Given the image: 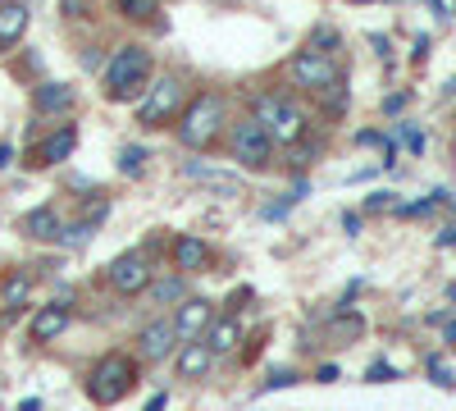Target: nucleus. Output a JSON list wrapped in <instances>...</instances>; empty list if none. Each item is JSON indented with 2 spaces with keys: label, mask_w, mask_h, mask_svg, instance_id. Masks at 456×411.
Returning a JSON list of instances; mask_svg holds the SVG:
<instances>
[{
  "label": "nucleus",
  "mask_w": 456,
  "mask_h": 411,
  "mask_svg": "<svg viewBox=\"0 0 456 411\" xmlns=\"http://www.w3.org/2000/svg\"><path fill=\"white\" fill-rule=\"evenodd\" d=\"M183 297H187V279H165V284H156V288H151V302H183Z\"/></svg>",
  "instance_id": "aec40b11"
},
{
  "label": "nucleus",
  "mask_w": 456,
  "mask_h": 411,
  "mask_svg": "<svg viewBox=\"0 0 456 411\" xmlns=\"http://www.w3.org/2000/svg\"><path fill=\"white\" fill-rule=\"evenodd\" d=\"M37 110H42V115H64V110L78 101V92L73 87H64V83H46V87H37Z\"/></svg>",
  "instance_id": "a211bd4d"
},
{
  "label": "nucleus",
  "mask_w": 456,
  "mask_h": 411,
  "mask_svg": "<svg viewBox=\"0 0 456 411\" xmlns=\"http://www.w3.org/2000/svg\"><path fill=\"white\" fill-rule=\"evenodd\" d=\"M256 119L270 128L274 146H297L301 137H306V110H301L297 101H288V96H260Z\"/></svg>",
  "instance_id": "20e7f679"
},
{
  "label": "nucleus",
  "mask_w": 456,
  "mask_h": 411,
  "mask_svg": "<svg viewBox=\"0 0 456 411\" xmlns=\"http://www.w3.org/2000/svg\"><path fill=\"white\" fill-rule=\"evenodd\" d=\"M151 275H156V270H151V260L142 251H124L110 266V288L124 292V297H137L142 288H151Z\"/></svg>",
  "instance_id": "6e6552de"
},
{
  "label": "nucleus",
  "mask_w": 456,
  "mask_h": 411,
  "mask_svg": "<svg viewBox=\"0 0 456 411\" xmlns=\"http://www.w3.org/2000/svg\"><path fill=\"white\" fill-rule=\"evenodd\" d=\"M133 384H137V366H133L128 357H119V352L101 357V361L92 366V375H87V393H92V402H101V407L124 402V398L133 393Z\"/></svg>",
  "instance_id": "7ed1b4c3"
},
{
  "label": "nucleus",
  "mask_w": 456,
  "mask_h": 411,
  "mask_svg": "<svg viewBox=\"0 0 456 411\" xmlns=\"http://www.w3.org/2000/svg\"><path fill=\"white\" fill-rule=\"evenodd\" d=\"M119 174H128V178L146 174V152H142V146H124V152H119Z\"/></svg>",
  "instance_id": "412c9836"
},
{
  "label": "nucleus",
  "mask_w": 456,
  "mask_h": 411,
  "mask_svg": "<svg viewBox=\"0 0 456 411\" xmlns=\"http://www.w3.org/2000/svg\"><path fill=\"white\" fill-rule=\"evenodd\" d=\"M210 366H215V352H210L206 343H197V339L178 352V375H183V380H201V375H210Z\"/></svg>",
  "instance_id": "dca6fc26"
},
{
  "label": "nucleus",
  "mask_w": 456,
  "mask_h": 411,
  "mask_svg": "<svg viewBox=\"0 0 456 411\" xmlns=\"http://www.w3.org/2000/svg\"><path fill=\"white\" fill-rule=\"evenodd\" d=\"M174 266L178 270H206L210 266V247L201 242V238H192V234H183V238H174Z\"/></svg>",
  "instance_id": "4468645a"
},
{
  "label": "nucleus",
  "mask_w": 456,
  "mask_h": 411,
  "mask_svg": "<svg viewBox=\"0 0 456 411\" xmlns=\"http://www.w3.org/2000/svg\"><path fill=\"white\" fill-rule=\"evenodd\" d=\"M64 5H69V10H73V5H83V0H64Z\"/></svg>",
  "instance_id": "e433bc0d"
},
{
  "label": "nucleus",
  "mask_w": 456,
  "mask_h": 411,
  "mask_svg": "<svg viewBox=\"0 0 456 411\" xmlns=\"http://www.w3.org/2000/svg\"><path fill=\"white\" fill-rule=\"evenodd\" d=\"M429 375H434V384H443V389H456V380H452V370H447L443 361H429Z\"/></svg>",
  "instance_id": "bb28decb"
},
{
  "label": "nucleus",
  "mask_w": 456,
  "mask_h": 411,
  "mask_svg": "<svg viewBox=\"0 0 456 411\" xmlns=\"http://www.w3.org/2000/svg\"><path fill=\"white\" fill-rule=\"evenodd\" d=\"M452 302H456V284H452Z\"/></svg>",
  "instance_id": "4c0bfd02"
},
{
  "label": "nucleus",
  "mask_w": 456,
  "mask_h": 411,
  "mask_svg": "<svg viewBox=\"0 0 456 411\" xmlns=\"http://www.w3.org/2000/svg\"><path fill=\"white\" fill-rule=\"evenodd\" d=\"M288 384H297V375H292V370H279V375L265 380V389H260V393H270V389H288Z\"/></svg>",
  "instance_id": "cd10ccee"
},
{
  "label": "nucleus",
  "mask_w": 456,
  "mask_h": 411,
  "mask_svg": "<svg viewBox=\"0 0 456 411\" xmlns=\"http://www.w3.org/2000/svg\"><path fill=\"white\" fill-rule=\"evenodd\" d=\"M397 201H393V193H374V197H365V210H393Z\"/></svg>",
  "instance_id": "c85d7f7f"
},
{
  "label": "nucleus",
  "mask_w": 456,
  "mask_h": 411,
  "mask_svg": "<svg viewBox=\"0 0 456 411\" xmlns=\"http://www.w3.org/2000/svg\"><path fill=\"white\" fill-rule=\"evenodd\" d=\"M356 5H370V0H356Z\"/></svg>",
  "instance_id": "58836bf2"
},
{
  "label": "nucleus",
  "mask_w": 456,
  "mask_h": 411,
  "mask_svg": "<svg viewBox=\"0 0 456 411\" xmlns=\"http://www.w3.org/2000/svg\"><path fill=\"white\" fill-rule=\"evenodd\" d=\"M146 411H165V393H156V398H151V402H146Z\"/></svg>",
  "instance_id": "f704fd0d"
},
{
  "label": "nucleus",
  "mask_w": 456,
  "mask_h": 411,
  "mask_svg": "<svg viewBox=\"0 0 456 411\" xmlns=\"http://www.w3.org/2000/svg\"><path fill=\"white\" fill-rule=\"evenodd\" d=\"M23 32H28V10L14 0H0V51H10Z\"/></svg>",
  "instance_id": "f3484780"
},
{
  "label": "nucleus",
  "mask_w": 456,
  "mask_h": 411,
  "mask_svg": "<svg viewBox=\"0 0 456 411\" xmlns=\"http://www.w3.org/2000/svg\"><path fill=\"white\" fill-rule=\"evenodd\" d=\"M238 339H242L238 316H224V320H210V325H206V348H210L215 357H219V352H233Z\"/></svg>",
  "instance_id": "2eb2a0df"
},
{
  "label": "nucleus",
  "mask_w": 456,
  "mask_h": 411,
  "mask_svg": "<svg viewBox=\"0 0 456 411\" xmlns=\"http://www.w3.org/2000/svg\"><path fill=\"white\" fill-rule=\"evenodd\" d=\"M233 160L242 169H270L274 165V137L256 115L233 124Z\"/></svg>",
  "instance_id": "39448f33"
},
{
  "label": "nucleus",
  "mask_w": 456,
  "mask_h": 411,
  "mask_svg": "<svg viewBox=\"0 0 456 411\" xmlns=\"http://www.w3.org/2000/svg\"><path fill=\"white\" fill-rule=\"evenodd\" d=\"M288 73H292V83H297V87H306V92H324V87L342 83L338 60H333V55H324V51H311V46L292 55Z\"/></svg>",
  "instance_id": "0eeeda50"
},
{
  "label": "nucleus",
  "mask_w": 456,
  "mask_h": 411,
  "mask_svg": "<svg viewBox=\"0 0 456 411\" xmlns=\"http://www.w3.org/2000/svg\"><path fill=\"white\" fill-rule=\"evenodd\" d=\"M224 115H228V105H224L219 92H197L192 101H187L183 119H178V142L201 152V146H210L224 133Z\"/></svg>",
  "instance_id": "f257e3e1"
},
{
  "label": "nucleus",
  "mask_w": 456,
  "mask_h": 411,
  "mask_svg": "<svg viewBox=\"0 0 456 411\" xmlns=\"http://www.w3.org/2000/svg\"><path fill=\"white\" fill-rule=\"evenodd\" d=\"M28 288H32V279H28L23 270H14L5 284H0V297H5V307H23V302H28Z\"/></svg>",
  "instance_id": "6ab92c4d"
},
{
  "label": "nucleus",
  "mask_w": 456,
  "mask_h": 411,
  "mask_svg": "<svg viewBox=\"0 0 456 411\" xmlns=\"http://www.w3.org/2000/svg\"><path fill=\"white\" fill-rule=\"evenodd\" d=\"M92 229H96V219H92V224H73V229L60 234V242H64V247H87V242H92Z\"/></svg>",
  "instance_id": "4be33fe9"
},
{
  "label": "nucleus",
  "mask_w": 456,
  "mask_h": 411,
  "mask_svg": "<svg viewBox=\"0 0 456 411\" xmlns=\"http://www.w3.org/2000/svg\"><path fill=\"white\" fill-rule=\"evenodd\" d=\"M151 83V51L146 46H119L105 64V96L110 101H133Z\"/></svg>",
  "instance_id": "f03ea898"
},
{
  "label": "nucleus",
  "mask_w": 456,
  "mask_h": 411,
  "mask_svg": "<svg viewBox=\"0 0 456 411\" xmlns=\"http://www.w3.org/2000/svg\"><path fill=\"white\" fill-rule=\"evenodd\" d=\"M174 343H178V333H174V320H151L142 333H137V348H142V357L156 366V361H165L169 352H174Z\"/></svg>",
  "instance_id": "9b49d317"
},
{
  "label": "nucleus",
  "mask_w": 456,
  "mask_h": 411,
  "mask_svg": "<svg viewBox=\"0 0 456 411\" xmlns=\"http://www.w3.org/2000/svg\"><path fill=\"white\" fill-rule=\"evenodd\" d=\"M397 133H402V142L411 146V152H415V156H420V152H425V133H420V128H411V124H402Z\"/></svg>",
  "instance_id": "a878e982"
},
{
  "label": "nucleus",
  "mask_w": 456,
  "mask_h": 411,
  "mask_svg": "<svg viewBox=\"0 0 456 411\" xmlns=\"http://www.w3.org/2000/svg\"><path fill=\"white\" fill-rule=\"evenodd\" d=\"M19 229H23V238H32V242H60L64 224H60L55 206H37V210H28V215L19 219Z\"/></svg>",
  "instance_id": "f8f14e48"
},
{
  "label": "nucleus",
  "mask_w": 456,
  "mask_h": 411,
  "mask_svg": "<svg viewBox=\"0 0 456 411\" xmlns=\"http://www.w3.org/2000/svg\"><path fill=\"white\" fill-rule=\"evenodd\" d=\"M73 146H78V124H60L51 137L32 146V165H60L73 156Z\"/></svg>",
  "instance_id": "9d476101"
},
{
  "label": "nucleus",
  "mask_w": 456,
  "mask_h": 411,
  "mask_svg": "<svg viewBox=\"0 0 456 411\" xmlns=\"http://www.w3.org/2000/svg\"><path fill=\"white\" fill-rule=\"evenodd\" d=\"M10 165H14V146L0 142V169H10Z\"/></svg>",
  "instance_id": "c756f323"
},
{
  "label": "nucleus",
  "mask_w": 456,
  "mask_h": 411,
  "mask_svg": "<svg viewBox=\"0 0 456 411\" xmlns=\"http://www.w3.org/2000/svg\"><path fill=\"white\" fill-rule=\"evenodd\" d=\"M306 46H311V51H324V55H329V51L338 46V32H333V28H315Z\"/></svg>",
  "instance_id": "b1692460"
},
{
  "label": "nucleus",
  "mask_w": 456,
  "mask_h": 411,
  "mask_svg": "<svg viewBox=\"0 0 456 411\" xmlns=\"http://www.w3.org/2000/svg\"><path fill=\"white\" fill-rule=\"evenodd\" d=\"M183 101H187L183 78H178V73H165V78L146 92V101L137 105V124H142V128H160V124H169L178 110H183Z\"/></svg>",
  "instance_id": "423d86ee"
},
{
  "label": "nucleus",
  "mask_w": 456,
  "mask_h": 411,
  "mask_svg": "<svg viewBox=\"0 0 456 411\" xmlns=\"http://www.w3.org/2000/svg\"><path fill=\"white\" fill-rule=\"evenodd\" d=\"M402 105H406V92H397V96H388V101H384V110H388V115H397Z\"/></svg>",
  "instance_id": "7c9ffc66"
},
{
  "label": "nucleus",
  "mask_w": 456,
  "mask_h": 411,
  "mask_svg": "<svg viewBox=\"0 0 456 411\" xmlns=\"http://www.w3.org/2000/svg\"><path fill=\"white\" fill-rule=\"evenodd\" d=\"M119 5L124 19H151V10H156V0H114Z\"/></svg>",
  "instance_id": "5701e85b"
},
{
  "label": "nucleus",
  "mask_w": 456,
  "mask_h": 411,
  "mask_svg": "<svg viewBox=\"0 0 456 411\" xmlns=\"http://www.w3.org/2000/svg\"><path fill=\"white\" fill-rule=\"evenodd\" d=\"M210 320H215V307L206 302V297H183L178 311H174V333H178V343L201 339Z\"/></svg>",
  "instance_id": "1a4fd4ad"
},
{
  "label": "nucleus",
  "mask_w": 456,
  "mask_h": 411,
  "mask_svg": "<svg viewBox=\"0 0 456 411\" xmlns=\"http://www.w3.org/2000/svg\"><path fill=\"white\" fill-rule=\"evenodd\" d=\"M342 229H347V234H361V215H342Z\"/></svg>",
  "instance_id": "473e14b6"
},
{
  "label": "nucleus",
  "mask_w": 456,
  "mask_h": 411,
  "mask_svg": "<svg viewBox=\"0 0 456 411\" xmlns=\"http://www.w3.org/2000/svg\"><path fill=\"white\" fill-rule=\"evenodd\" d=\"M438 247H456V224H452V229H443V234H438Z\"/></svg>",
  "instance_id": "72a5a7b5"
},
{
  "label": "nucleus",
  "mask_w": 456,
  "mask_h": 411,
  "mask_svg": "<svg viewBox=\"0 0 456 411\" xmlns=\"http://www.w3.org/2000/svg\"><path fill=\"white\" fill-rule=\"evenodd\" d=\"M365 380H370V384H393V380H397V370H393L388 361H374V366L365 370Z\"/></svg>",
  "instance_id": "393cba45"
},
{
  "label": "nucleus",
  "mask_w": 456,
  "mask_h": 411,
  "mask_svg": "<svg viewBox=\"0 0 456 411\" xmlns=\"http://www.w3.org/2000/svg\"><path fill=\"white\" fill-rule=\"evenodd\" d=\"M315 380H320V384H333V380H338V366H320Z\"/></svg>",
  "instance_id": "2f4dec72"
},
{
  "label": "nucleus",
  "mask_w": 456,
  "mask_h": 411,
  "mask_svg": "<svg viewBox=\"0 0 456 411\" xmlns=\"http://www.w3.org/2000/svg\"><path fill=\"white\" fill-rule=\"evenodd\" d=\"M64 329H69V302H51V307H42V311L32 316V339L37 343L60 339Z\"/></svg>",
  "instance_id": "ddd939ff"
},
{
  "label": "nucleus",
  "mask_w": 456,
  "mask_h": 411,
  "mask_svg": "<svg viewBox=\"0 0 456 411\" xmlns=\"http://www.w3.org/2000/svg\"><path fill=\"white\" fill-rule=\"evenodd\" d=\"M447 343H456V320L447 325Z\"/></svg>",
  "instance_id": "c9c22d12"
}]
</instances>
